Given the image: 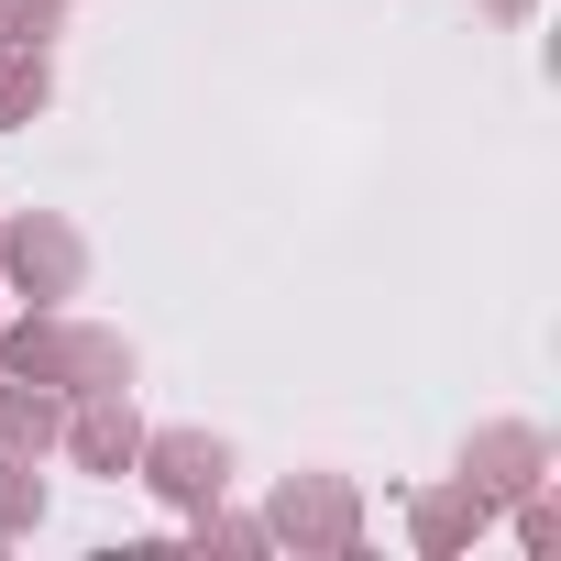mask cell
I'll list each match as a JSON object with an SVG mask.
<instances>
[{
  "mask_svg": "<svg viewBox=\"0 0 561 561\" xmlns=\"http://www.w3.org/2000/svg\"><path fill=\"white\" fill-rule=\"evenodd\" d=\"M165 484H176V495H209V484H220V451H209V440H165Z\"/></svg>",
  "mask_w": 561,
  "mask_h": 561,
  "instance_id": "1",
  "label": "cell"
},
{
  "mask_svg": "<svg viewBox=\"0 0 561 561\" xmlns=\"http://www.w3.org/2000/svg\"><path fill=\"white\" fill-rule=\"evenodd\" d=\"M122 451H133V419L100 408V419H89V462H122Z\"/></svg>",
  "mask_w": 561,
  "mask_h": 561,
  "instance_id": "2",
  "label": "cell"
}]
</instances>
